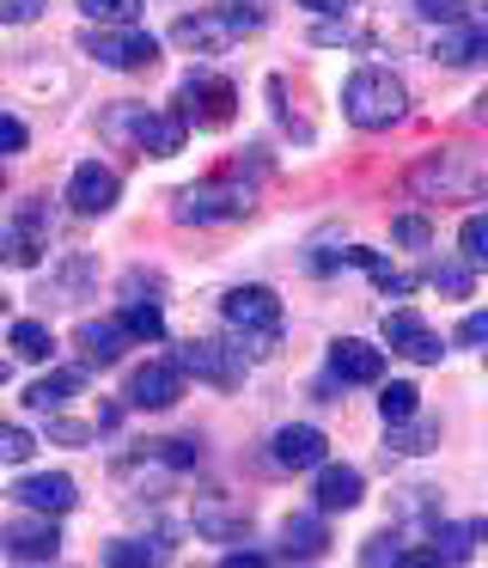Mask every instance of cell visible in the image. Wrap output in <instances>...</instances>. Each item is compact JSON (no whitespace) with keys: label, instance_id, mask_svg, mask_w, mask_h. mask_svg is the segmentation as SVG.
Instances as JSON below:
<instances>
[{"label":"cell","instance_id":"cell-1","mask_svg":"<svg viewBox=\"0 0 488 568\" xmlns=\"http://www.w3.org/2000/svg\"><path fill=\"white\" fill-rule=\"evenodd\" d=\"M403 111H409V92L385 68H354L348 87H342V116L354 129H390V123H403Z\"/></svg>","mask_w":488,"mask_h":568},{"label":"cell","instance_id":"cell-2","mask_svg":"<svg viewBox=\"0 0 488 568\" xmlns=\"http://www.w3.org/2000/svg\"><path fill=\"white\" fill-rule=\"evenodd\" d=\"M220 318L244 336L251 355H268L275 336H281V300H275V287H256V282L251 287H232V294L220 300Z\"/></svg>","mask_w":488,"mask_h":568},{"label":"cell","instance_id":"cell-3","mask_svg":"<svg viewBox=\"0 0 488 568\" xmlns=\"http://www.w3.org/2000/svg\"><path fill=\"white\" fill-rule=\"evenodd\" d=\"M104 135H129L146 160H171V153H183L190 123H183L177 111H146V104H129V111H110L104 116Z\"/></svg>","mask_w":488,"mask_h":568},{"label":"cell","instance_id":"cell-4","mask_svg":"<svg viewBox=\"0 0 488 568\" xmlns=\"http://www.w3.org/2000/svg\"><path fill=\"white\" fill-rule=\"evenodd\" d=\"M256 26H263L256 7H220V13L177 19V26H171V43H183V50H195V55H214V50H226L232 38H244V31H256Z\"/></svg>","mask_w":488,"mask_h":568},{"label":"cell","instance_id":"cell-5","mask_svg":"<svg viewBox=\"0 0 488 568\" xmlns=\"http://www.w3.org/2000/svg\"><path fill=\"white\" fill-rule=\"evenodd\" d=\"M232 104H238V92H232V80L207 74V68H195V74L177 80V116L195 129H226L232 123Z\"/></svg>","mask_w":488,"mask_h":568},{"label":"cell","instance_id":"cell-6","mask_svg":"<svg viewBox=\"0 0 488 568\" xmlns=\"http://www.w3.org/2000/svg\"><path fill=\"white\" fill-rule=\"evenodd\" d=\"M80 50L92 55L98 68H116V74H134V68H153L159 62V38L141 26H122V31H85Z\"/></svg>","mask_w":488,"mask_h":568},{"label":"cell","instance_id":"cell-7","mask_svg":"<svg viewBox=\"0 0 488 568\" xmlns=\"http://www.w3.org/2000/svg\"><path fill=\"white\" fill-rule=\"evenodd\" d=\"M171 214H177L183 226L244 221V214H251V196H244V190H220V184H190V190H177V202H171Z\"/></svg>","mask_w":488,"mask_h":568},{"label":"cell","instance_id":"cell-8","mask_svg":"<svg viewBox=\"0 0 488 568\" xmlns=\"http://www.w3.org/2000/svg\"><path fill=\"white\" fill-rule=\"evenodd\" d=\"M0 556H12V562H55V556H61L55 514L7 519V526H0Z\"/></svg>","mask_w":488,"mask_h":568},{"label":"cell","instance_id":"cell-9","mask_svg":"<svg viewBox=\"0 0 488 568\" xmlns=\"http://www.w3.org/2000/svg\"><path fill=\"white\" fill-rule=\"evenodd\" d=\"M43 251H49L43 209H37V202H24V209L0 226V263H12V270H37V257H43Z\"/></svg>","mask_w":488,"mask_h":568},{"label":"cell","instance_id":"cell-10","mask_svg":"<svg viewBox=\"0 0 488 568\" xmlns=\"http://www.w3.org/2000/svg\"><path fill=\"white\" fill-rule=\"evenodd\" d=\"M177 367L183 373H195V379H207V385H220V392H232V385L244 379V348H226V343H183V355H177Z\"/></svg>","mask_w":488,"mask_h":568},{"label":"cell","instance_id":"cell-11","mask_svg":"<svg viewBox=\"0 0 488 568\" xmlns=\"http://www.w3.org/2000/svg\"><path fill=\"white\" fill-rule=\"evenodd\" d=\"M122 397H129L134 409H171L183 397V367H177V361H165V355L146 361V367L129 373V392H122Z\"/></svg>","mask_w":488,"mask_h":568},{"label":"cell","instance_id":"cell-12","mask_svg":"<svg viewBox=\"0 0 488 568\" xmlns=\"http://www.w3.org/2000/svg\"><path fill=\"white\" fill-rule=\"evenodd\" d=\"M116 196H122V178L110 172V165H98V160L73 165V178H68L73 214H110V209H116Z\"/></svg>","mask_w":488,"mask_h":568},{"label":"cell","instance_id":"cell-13","mask_svg":"<svg viewBox=\"0 0 488 568\" xmlns=\"http://www.w3.org/2000/svg\"><path fill=\"white\" fill-rule=\"evenodd\" d=\"M434 62H446V68H470V62H488V26L482 19H451V26H439V38H434Z\"/></svg>","mask_w":488,"mask_h":568},{"label":"cell","instance_id":"cell-14","mask_svg":"<svg viewBox=\"0 0 488 568\" xmlns=\"http://www.w3.org/2000/svg\"><path fill=\"white\" fill-rule=\"evenodd\" d=\"M329 373H336L342 385H378L385 379V348L360 343V336H342V343L329 348Z\"/></svg>","mask_w":488,"mask_h":568},{"label":"cell","instance_id":"cell-15","mask_svg":"<svg viewBox=\"0 0 488 568\" xmlns=\"http://www.w3.org/2000/svg\"><path fill=\"white\" fill-rule=\"evenodd\" d=\"M12 501L31 507V514H68V507L80 501V489H73V477H61V470H43V477L12 483Z\"/></svg>","mask_w":488,"mask_h":568},{"label":"cell","instance_id":"cell-16","mask_svg":"<svg viewBox=\"0 0 488 568\" xmlns=\"http://www.w3.org/2000/svg\"><path fill=\"white\" fill-rule=\"evenodd\" d=\"M329 458V440L324 428H312V422H293V428L275 434V465L281 470H317Z\"/></svg>","mask_w":488,"mask_h":568},{"label":"cell","instance_id":"cell-17","mask_svg":"<svg viewBox=\"0 0 488 568\" xmlns=\"http://www.w3.org/2000/svg\"><path fill=\"white\" fill-rule=\"evenodd\" d=\"M385 348H397V355H409V361H439V355H446V348H439V336L427 331L409 306L385 312Z\"/></svg>","mask_w":488,"mask_h":568},{"label":"cell","instance_id":"cell-18","mask_svg":"<svg viewBox=\"0 0 488 568\" xmlns=\"http://www.w3.org/2000/svg\"><path fill=\"white\" fill-rule=\"evenodd\" d=\"M360 470L354 465H317V514H348V507H360Z\"/></svg>","mask_w":488,"mask_h":568},{"label":"cell","instance_id":"cell-19","mask_svg":"<svg viewBox=\"0 0 488 568\" xmlns=\"http://www.w3.org/2000/svg\"><path fill=\"white\" fill-rule=\"evenodd\" d=\"M73 343H80L85 367H116V355H122V343H129V331H122L116 318H104V324H98V318H85Z\"/></svg>","mask_w":488,"mask_h":568},{"label":"cell","instance_id":"cell-20","mask_svg":"<svg viewBox=\"0 0 488 568\" xmlns=\"http://www.w3.org/2000/svg\"><path fill=\"white\" fill-rule=\"evenodd\" d=\"M324 544H329L324 514H293L287 526H281V556H293V562H317Z\"/></svg>","mask_w":488,"mask_h":568},{"label":"cell","instance_id":"cell-21","mask_svg":"<svg viewBox=\"0 0 488 568\" xmlns=\"http://www.w3.org/2000/svg\"><path fill=\"white\" fill-rule=\"evenodd\" d=\"M73 392H80V367H55L49 379H37L31 392H24V404H31L37 416H55V409L68 404Z\"/></svg>","mask_w":488,"mask_h":568},{"label":"cell","instance_id":"cell-22","mask_svg":"<svg viewBox=\"0 0 488 568\" xmlns=\"http://www.w3.org/2000/svg\"><path fill=\"white\" fill-rule=\"evenodd\" d=\"M476 538H488V526H434V550H427V562H470Z\"/></svg>","mask_w":488,"mask_h":568},{"label":"cell","instance_id":"cell-23","mask_svg":"<svg viewBox=\"0 0 488 568\" xmlns=\"http://www.w3.org/2000/svg\"><path fill=\"white\" fill-rule=\"evenodd\" d=\"M116 324H122V331L134 336V343H159V336H165V312H159L153 300H129Z\"/></svg>","mask_w":488,"mask_h":568},{"label":"cell","instance_id":"cell-24","mask_svg":"<svg viewBox=\"0 0 488 568\" xmlns=\"http://www.w3.org/2000/svg\"><path fill=\"white\" fill-rule=\"evenodd\" d=\"M12 355H19V361H49V355H55V336H49V324H37V318H19V324H12Z\"/></svg>","mask_w":488,"mask_h":568},{"label":"cell","instance_id":"cell-25","mask_svg":"<svg viewBox=\"0 0 488 568\" xmlns=\"http://www.w3.org/2000/svg\"><path fill=\"white\" fill-rule=\"evenodd\" d=\"M390 428V453H434V440H439V428L434 422H385Z\"/></svg>","mask_w":488,"mask_h":568},{"label":"cell","instance_id":"cell-26","mask_svg":"<svg viewBox=\"0 0 488 568\" xmlns=\"http://www.w3.org/2000/svg\"><path fill=\"white\" fill-rule=\"evenodd\" d=\"M427 282H434L446 300H470L476 270H470V263H434V270H427Z\"/></svg>","mask_w":488,"mask_h":568},{"label":"cell","instance_id":"cell-27","mask_svg":"<svg viewBox=\"0 0 488 568\" xmlns=\"http://www.w3.org/2000/svg\"><path fill=\"white\" fill-rule=\"evenodd\" d=\"M458 245H464V263L470 270H488V214H470L458 226Z\"/></svg>","mask_w":488,"mask_h":568},{"label":"cell","instance_id":"cell-28","mask_svg":"<svg viewBox=\"0 0 488 568\" xmlns=\"http://www.w3.org/2000/svg\"><path fill=\"white\" fill-rule=\"evenodd\" d=\"M80 13L98 26H134L141 19V0H80Z\"/></svg>","mask_w":488,"mask_h":568},{"label":"cell","instance_id":"cell-29","mask_svg":"<svg viewBox=\"0 0 488 568\" xmlns=\"http://www.w3.org/2000/svg\"><path fill=\"white\" fill-rule=\"evenodd\" d=\"M415 409H421V392H415V385H385V397H378V416L385 422H409Z\"/></svg>","mask_w":488,"mask_h":568},{"label":"cell","instance_id":"cell-30","mask_svg":"<svg viewBox=\"0 0 488 568\" xmlns=\"http://www.w3.org/2000/svg\"><path fill=\"white\" fill-rule=\"evenodd\" d=\"M244 526H251L244 514H226V507H195V531H207V538H238Z\"/></svg>","mask_w":488,"mask_h":568},{"label":"cell","instance_id":"cell-31","mask_svg":"<svg viewBox=\"0 0 488 568\" xmlns=\"http://www.w3.org/2000/svg\"><path fill=\"white\" fill-rule=\"evenodd\" d=\"M37 453V440L19 428V422H0V465H24Z\"/></svg>","mask_w":488,"mask_h":568},{"label":"cell","instance_id":"cell-32","mask_svg":"<svg viewBox=\"0 0 488 568\" xmlns=\"http://www.w3.org/2000/svg\"><path fill=\"white\" fill-rule=\"evenodd\" d=\"M104 562H116V568H141V562H159V550H153V544L122 538V544H110V550H104Z\"/></svg>","mask_w":488,"mask_h":568},{"label":"cell","instance_id":"cell-33","mask_svg":"<svg viewBox=\"0 0 488 568\" xmlns=\"http://www.w3.org/2000/svg\"><path fill=\"white\" fill-rule=\"evenodd\" d=\"M390 239H397V245H409V251H421L427 239H434V226H427L421 214H403V221H390Z\"/></svg>","mask_w":488,"mask_h":568},{"label":"cell","instance_id":"cell-34","mask_svg":"<svg viewBox=\"0 0 488 568\" xmlns=\"http://www.w3.org/2000/svg\"><path fill=\"white\" fill-rule=\"evenodd\" d=\"M153 453L165 458V465H177V470H190L195 458H202V446L195 440H153Z\"/></svg>","mask_w":488,"mask_h":568},{"label":"cell","instance_id":"cell-35","mask_svg":"<svg viewBox=\"0 0 488 568\" xmlns=\"http://www.w3.org/2000/svg\"><path fill=\"white\" fill-rule=\"evenodd\" d=\"M49 0H0V26H31V19H43Z\"/></svg>","mask_w":488,"mask_h":568},{"label":"cell","instance_id":"cell-36","mask_svg":"<svg viewBox=\"0 0 488 568\" xmlns=\"http://www.w3.org/2000/svg\"><path fill=\"white\" fill-rule=\"evenodd\" d=\"M360 562H366V568H378V562H403V550H397V538H390V531H378V538H366V550H360Z\"/></svg>","mask_w":488,"mask_h":568},{"label":"cell","instance_id":"cell-37","mask_svg":"<svg viewBox=\"0 0 488 568\" xmlns=\"http://www.w3.org/2000/svg\"><path fill=\"white\" fill-rule=\"evenodd\" d=\"M415 13L421 19H439V26H451V19H464L458 0H415Z\"/></svg>","mask_w":488,"mask_h":568},{"label":"cell","instance_id":"cell-38","mask_svg":"<svg viewBox=\"0 0 488 568\" xmlns=\"http://www.w3.org/2000/svg\"><path fill=\"white\" fill-rule=\"evenodd\" d=\"M24 141H31V129H24L19 116H0V153H19Z\"/></svg>","mask_w":488,"mask_h":568},{"label":"cell","instance_id":"cell-39","mask_svg":"<svg viewBox=\"0 0 488 568\" xmlns=\"http://www.w3.org/2000/svg\"><path fill=\"white\" fill-rule=\"evenodd\" d=\"M458 343H470V348L488 343V312H470V318L458 324Z\"/></svg>","mask_w":488,"mask_h":568},{"label":"cell","instance_id":"cell-40","mask_svg":"<svg viewBox=\"0 0 488 568\" xmlns=\"http://www.w3.org/2000/svg\"><path fill=\"white\" fill-rule=\"evenodd\" d=\"M49 434H55V440H68V446L92 440V428H80V422H49Z\"/></svg>","mask_w":488,"mask_h":568},{"label":"cell","instance_id":"cell-41","mask_svg":"<svg viewBox=\"0 0 488 568\" xmlns=\"http://www.w3.org/2000/svg\"><path fill=\"white\" fill-rule=\"evenodd\" d=\"M305 7H317V13H342V19L354 13V0H305Z\"/></svg>","mask_w":488,"mask_h":568},{"label":"cell","instance_id":"cell-42","mask_svg":"<svg viewBox=\"0 0 488 568\" xmlns=\"http://www.w3.org/2000/svg\"><path fill=\"white\" fill-rule=\"evenodd\" d=\"M476 123H488V92H482V99H476Z\"/></svg>","mask_w":488,"mask_h":568},{"label":"cell","instance_id":"cell-43","mask_svg":"<svg viewBox=\"0 0 488 568\" xmlns=\"http://www.w3.org/2000/svg\"><path fill=\"white\" fill-rule=\"evenodd\" d=\"M7 373H12V367H7V361H0V385H7Z\"/></svg>","mask_w":488,"mask_h":568},{"label":"cell","instance_id":"cell-44","mask_svg":"<svg viewBox=\"0 0 488 568\" xmlns=\"http://www.w3.org/2000/svg\"><path fill=\"white\" fill-rule=\"evenodd\" d=\"M482 355H488V348H482Z\"/></svg>","mask_w":488,"mask_h":568}]
</instances>
